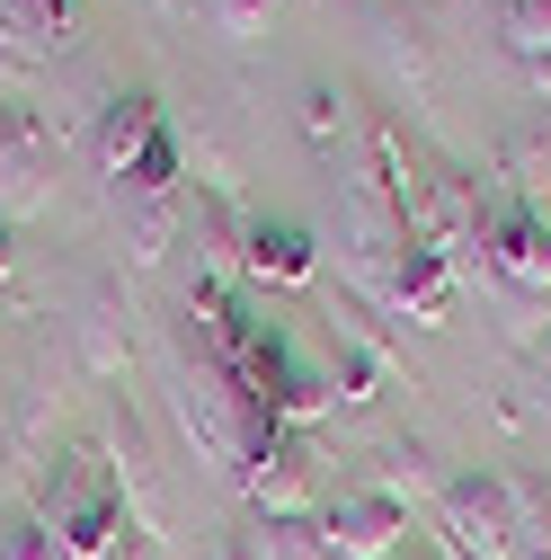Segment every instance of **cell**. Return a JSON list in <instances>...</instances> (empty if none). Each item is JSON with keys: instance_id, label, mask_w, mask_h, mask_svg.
<instances>
[{"instance_id": "cell-1", "label": "cell", "mask_w": 551, "mask_h": 560, "mask_svg": "<svg viewBox=\"0 0 551 560\" xmlns=\"http://www.w3.org/2000/svg\"><path fill=\"white\" fill-rule=\"evenodd\" d=\"M36 516L54 525L62 560H116V534H125V480H116V463L107 454H62L36 480Z\"/></svg>"}, {"instance_id": "cell-2", "label": "cell", "mask_w": 551, "mask_h": 560, "mask_svg": "<svg viewBox=\"0 0 551 560\" xmlns=\"http://www.w3.org/2000/svg\"><path fill=\"white\" fill-rule=\"evenodd\" d=\"M90 152L116 178V196H178V178H187V152H178V133H169V116H161L152 90H116L98 107Z\"/></svg>"}, {"instance_id": "cell-3", "label": "cell", "mask_w": 551, "mask_h": 560, "mask_svg": "<svg viewBox=\"0 0 551 560\" xmlns=\"http://www.w3.org/2000/svg\"><path fill=\"white\" fill-rule=\"evenodd\" d=\"M480 267H499L516 294H551V205L480 178Z\"/></svg>"}, {"instance_id": "cell-4", "label": "cell", "mask_w": 551, "mask_h": 560, "mask_svg": "<svg viewBox=\"0 0 551 560\" xmlns=\"http://www.w3.org/2000/svg\"><path fill=\"white\" fill-rule=\"evenodd\" d=\"M436 542L454 560H525L516 551V508H507V471H454L436 489Z\"/></svg>"}, {"instance_id": "cell-5", "label": "cell", "mask_w": 551, "mask_h": 560, "mask_svg": "<svg viewBox=\"0 0 551 560\" xmlns=\"http://www.w3.org/2000/svg\"><path fill=\"white\" fill-rule=\"evenodd\" d=\"M54 205V133L36 107H0V223H19V214H45Z\"/></svg>"}, {"instance_id": "cell-6", "label": "cell", "mask_w": 551, "mask_h": 560, "mask_svg": "<svg viewBox=\"0 0 551 560\" xmlns=\"http://www.w3.org/2000/svg\"><path fill=\"white\" fill-rule=\"evenodd\" d=\"M409 534V508L391 499V489H338V499L320 508V542L338 560H391Z\"/></svg>"}, {"instance_id": "cell-7", "label": "cell", "mask_w": 551, "mask_h": 560, "mask_svg": "<svg viewBox=\"0 0 551 560\" xmlns=\"http://www.w3.org/2000/svg\"><path fill=\"white\" fill-rule=\"evenodd\" d=\"M241 276H249V285L294 294V285H312V276H320V249H312V232H303V223H285V214H249Z\"/></svg>"}, {"instance_id": "cell-8", "label": "cell", "mask_w": 551, "mask_h": 560, "mask_svg": "<svg viewBox=\"0 0 551 560\" xmlns=\"http://www.w3.org/2000/svg\"><path fill=\"white\" fill-rule=\"evenodd\" d=\"M454 258L436 249V241H419V232H400V249H391V303L409 312V320H445L454 312Z\"/></svg>"}, {"instance_id": "cell-9", "label": "cell", "mask_w": 551, "mask_h": 560, "mask_svg": "<svg viewBox=\"0 0 551 560\" xmlns=\"http://www.w3.org/2000/svg\"><path fill=\"white\" fill-rule=\"evenodd\" d=\"M0 36L19 62H45L72 45V0H0Z\"/></svg>"}, {"instance_id": "cell-10", "label": "cell", "mask_w": 551, "mask_h": 560, "mask_svg": "<svg viewBox=\"0 0 551 560\" xmlns=\"http://www.w3.org/2000/svg\"><path fill=\"white\" fill-rule=\"evenodd\" d=\"M116 214H125V249H133V267H152V258L169 249L178 214H187V196H116Z\"/></svg>"}, {"instance_id": "cell-11", "label": "cell", "mask_w": 551, "mask_h": 560, "mask_svg": "<svg viewBox=\"0 0 551 560\" xmlns=\"http://www.w3.org/2000/svg\"><path fill=\"white\" fill-rule=\"evenodd\" d=\"M249 560H338L320 542V516H258L249 525Z\"/></svg>"}, {"instance_id": "cell-12", "label": "cell", "mask_w": 551, "mask_h": 560, "mask_svg": "<svg viewBox=\"0 0 551 560\" xmlns=\"http://www.w3.org/2000/svg\"><path fill=\"white\" fill-rule=\"evenodd\" d=\"M507 508H516V551L525 560H551V480L507 471Z\"/></svg>"}, {"instance_id": "cell-13", "label": "cell", "mask_w": 551, "mask_h": 560, "mask_svg": "<svg viewBox=\"0 0 551 560\" xmlns=\"http://www.w3.org/2000/svg\"><path fill=\"white\" fill-rule=\"evenodd\" d=\"M507 54L551 90V0H507Z\"/></svg>"}, {"instance_id": "cell-14", "label": "cell", "mask_w": 551, "mask_h": 560, "mask_svg": "<svg viewBox=\"0 0 551 560\" xmlns=\"http://www.w3.org/2000/svg\"><path fill=\"white\" fill-rule=\"evenodd\" d=\"M81 365L90 374L125 365V312H116V294H90V312H81Z\"/></svg>"}, {"instance_id": "cell-15", "label": "cell", "mask_w": 551, "mask_h": 560, "mask_svg": "<svg viewBox=\"0 0 551 560\" xmlns=\"http://www.w3.org/2000/svg\"><path fill=\"white\" fill-rule=\"evenodd\" d=\"M0 560H62L54 551V525L36 508H10V516H0Z\"/></svg>"}, {"instance_id": "cell-16", "label": "cell", "mask_w": 551, "mask_h": 560, "mask_svg": "<svg viewBox=\"0 0 551 560\" xmlns=\"http://www.w3.org/2000/svg\"><path fill=\"white\" fill-rule=\"evenodd\" d=\"M374 489H391V499L409 508V499H427V489H445L436 471H427V445H391V463H383V480Z\"/></svg>"}, {"instance_id": "cell-17", "label": "cell", "mask_w": 551, "mask_h": 560, "mask_svg": "<svg viewBox=\"0 0 551 560\" xmlns=\"http://www.w3.org/2000/svg\"><path fill=\"white\" fill-rule=\"evenodd\" d=\"M303 133H312L320 152L338 143V133H348V98H338L329 81H312V90H303Z\"/></svg>"}, {"instance_id": "cell-18", "label": "cell", "mask_w": 551, "mask_h": 560, "mask_svg": "<svg viewBox=\"0 0 551 560\" xmlns=\"http://www.w3.org/2000/svg\"><path fill=\"white\" fill-rule=\"evenodd\" d=\"M204 10H214V19L232 27V36H249V27L267 19V0H204Z\"/></svg>"}, {"instance_id": "cell-19", "label": "cell", "mask_w": 551, "mask_h": 560, "mask_svg": "<svg viewBox=\"0 0 551 560\" xmlns=\"http://www.w3.org/2000/svg\"><path fill=\"white\" fill-rule=\"evenodd\" d=\"M0 285H10V223H0Z\"/></svg>"}, {"instance_id": "cell-20", "label": "cell", "mask_w": 551, "mask_h": 560, "mask_svg": "<svg viewBox=\"0 0 551 560\" xmlns=\"http://www.w3.org/2000/svg\"><path fill=\"white\" fill-rule=\"evenodd\" d=\"M214 560H249V542H223V551H214Z\"/></svg>"}, {"instance_id": "cell-21", "label": "cell", "mask_w": 551, "mask_h": 560, "mask_svg": "<svg viewBox=\"0 0 551 560\" xmlns=\"http://www.w3.org/2000/svg\"><path fill=\"white\" fill-rule=\"evenodd\" d=\"M542 392H551V347H542Z\"/></svg>"}, {"instance_id": "cell-22", "label": "cell", "mask_w": 551, "mask_h": 560, "mask_svg": "<svg viewBox=\"0 0 551 560\" xmlns=\"http://www.w3.org/2000/svg\"><path fill=\"white\" fill-rule=\"evenodd\" d=\"M161 10H196V0H161Z\"/></svg>"}]
</instances>
